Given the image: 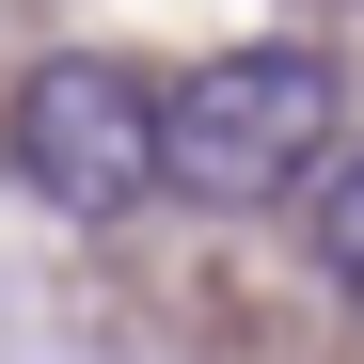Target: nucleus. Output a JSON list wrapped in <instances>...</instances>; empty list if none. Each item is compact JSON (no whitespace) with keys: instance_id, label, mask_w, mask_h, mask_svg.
Wrapping results in <instances>:
<instances>
[{"instance_id":"2","label":"nucleus","mask_w":364,"mask_h":364,"mask_svg":"<svg viewBox=\"0 0 364 364\" xmlns=\"http://www.w3.org/2000/svg\"><path fill=\"white\" fill-rule=\"evenodd\" d=\"M159 95L127 48H48V64L0 95V159H16V191L32 206H64V222H127L159 206Z\"/></svg>"},{"instance_id":"3","label":"nucleus","mask_w":364,"mask_h":364,"mask_svg":"<svg viewBox=\"0 0 364 364\" xmlns=\"http://www.w3.org/2000/svg\"><path fill=\"white\" fill-rule=\"evenodd\" d=\"M301 254H317V285H333V301H364V159H348V174H317Z\"/></svg>"},{"instance_id":"1","label":"nucleus","mask_w":364,"mask_h":364,"mask_svg":"<svg viewBox=\"0 0 364 364\" xmlns=\"http://www.w3.org/2000/svg\"><path fill=\"white\" fill-rule=\"evenodd\" d=\"M348 127V64L333 48H222L159 95V191L191 206H285L317 191V159Z\"/></svg>"}]
</instances>
